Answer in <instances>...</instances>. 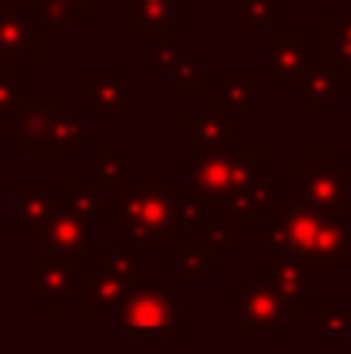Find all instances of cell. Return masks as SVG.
<instances>
[{
    "mask_svg": "<svg viewBox=\"0 0 351 354\" xmlns=\"http://www.w3.org/2000/svg\"><path fill=\"white\" fill-rule=\"evenodd\" d=\"M109 221L124 230V236L134 239L143 252H153L155 239H187V227L178 214L174 187L162 183H140L124 187V196H115L106 205Z\"/></svg>",
    "mask_w": 351,
    "mask_h": 354,
    "instance_id": "6da1fadb",
    "label": "cell"
},
{
    "mask_svg": "<svg viewBox=\"0 0 351 354\" xmlns=\"http://www.w3.org/2000/svg\"><path fill=\"white\" fill-rule=\"evenodd\" d=\"M115 326L131 339H180L184 311L180 299L159 283H137L124 301L112 311Z\"/></svg>",
    "mask_w": 351,
    "mask_h": 354,
    "instance_id": "7a4b0ae2",
    "label": "cell"
},
{
    "mask_svg": "<svg viewBox=\"0 0 351 354\" xmlns=\"http://www.w3.org/2000/svg\"><path fill=\"white\" fill-rule=\"evenodd\" d=\"M227 311L240 314V336L243 339H280L286 326L298 320V311L271 286L265 264L252 270L249 280L240 283L234 295L224 299Z\"/></svg>",
    "mask_w": 351,
    "mask_h": 354,
    "instance_id": "3957f363",
    "label": "cell"
},
{
    "mask_svg": "<svg viewBox=\"0 0 351 354\" xmlns=\"http://www.w3.org/2000/svg\"><path fill=\"white\" fill-rule=\"evenodd\" d=\"M184 177L209 205L227 199L236 187L267 180V156L240 153H187L180 159Z\"/></svg>",
    "mask_w": 351,
    "mask_h": 354,
    "instance_id": "277c9868",
    "label": "cell"
},
{
    "mask_svg": "<svg viewBox=\"0 0 351 354\" xmlns=\"http://www.w3.org/2000/svg\"><path fill=\"white\" fill-rule=\"evenodd\" d=\"M72 109L68 100H19L16 106L0 112V140L10 143L16 156H44L59 115Z\"/></svg>",
    "mask_w": 351,
    "mask_h": 354,
    "instance_id": "5b68a950",
    "label": "cell"
},
{
    "mask_svg": "<svg viewBox=\"0 0 351 354\" xmlns=\"http://www.w3.org/2000/svg\"><path fill=\"white\" fill-rule=\"evenodd\" d=\"M84 270L87 268L81 258L44 252L41 261L25 270V292L41 301L44 311H66L78 299Z\"/></svg>",
    "mask_w": 351,
    "mask_h": 354,
    "instance_id": "8992f818",
    "label": "cell"
},
{
    "mask_svg": "<svg viewBox=\"0 0 351 354\" xmlns=\"http://www.w3.org/2000/svg\"><path fill=\"white\" fill-rule=\"evenodd\" d=\"M298 199L314 205L317 212H351V171L339 165L333 153H314L308 165L296 171Z\"/></svg>",
    "mask_w": 351,
    "mask_h": 354,
    "instance_id": "52a82bcc",
    "label": "cell"
},
{
    "mask_svg": "<svg viewBox=\"0 0 351 354\" xmlns=\"http://www.w3.org/2000/svg\"><path fill=\"white\" fill-rule=\"evenodd\" d=\"M44 19L37 0H0V59L41 56Z\"/></svg>",
    "mask_w": 351,
    "mask_h": 354,
    "instance_id": "ba28073f",
    "label": "cell"
},
{
    "mask_svg": "<svg viewBox=\"0 0 351 354\" xmlns=\"http://www.w3.org/2000/svg\"><path fill=\"white\" fill-rule=\"evenodd\" d=\"M267 59V84L277 87H296L298 78L308 72L311 59V28L308 25H296V28H280V35L265 47Z\"/></svg>",
    "mask_w": 351,
    "mask_h": 354,
    "instance_id": "9c48e42d",
    "label": "cell"
},
{
    "mask_svg": "<svg viewBox=\"0 0 351 354\" xmlns=\"http://www.w3.org/2000/svg\"><path fill=\"white\" fill-rule=\"evenodd\" d=\"M180 137L196 147V153H240V115L234 112H184Z\"/></svg>",
    "mask_w": 351,
    "mask_h": 354,
    "instance_id": "30bf717a",
    "label": "cell"
},
{
    "mask_svg": "<svg viewBox=\"0 0 351 354\" xmlns=\"http://www.w3.org/2000/svg\"><path fill=\"white\" fill-rule=\"evenodd\" d=\"M41 243L47 245V252H59V255H75V258H93L99 252L97 236H93V221L75 214L66 199H59L56 214L44 227Z\"/></svg>",
    "mask_w": 351,
    "mask_h": 354,
    "instance_id": "8fae6325",
    "label": "cell"
},
{
    "mask_svg": "<svg viewBox=\"0 0 351 354\" xmlns=\"http://www.w3.org/2000/svg\"><path fill=\"white\" fill-rule=\"evenodd\" d=\"M12 224L22 227L28 239H41L44 227L56 214L59 205V193L53 183H16L12 187Z\"/></svg>",
    "mask_w": 351,
    "mask_h": 354,
    "instance_id": "7c38bea8",
    "label": "cell"
},
{
    "mask_svg": "<svg viewBox=\"0 0 351 354\" xmlns=\"http://www.w3.org/2000/svg\"><path fill=\"white\" fill-rule=\"evenodd\" d=\"M128 106L124 68H87L81 75V109L87 115H109Z\"/></svg>",
    "mask_w": 351,
    "mask_h": 354,
    "instance_id": "4fadbf2b",
    "label": "cell"
},
{
    "mask_svg": "<svg viewBox=\"0 0 351 354\" xmlns=\"http://www.w3.org/2000/svg\"><path fill=\"white\" fill-rule=\"evenodd\" d=\"M283 199V189L280 183H271V180H255V183H243L236 187L227 199L215 202L211 208H221L230 221H236L240 227H252L258 224V218H265L274 205H280Z\"/></svg>",
    "mask_w": 351,
    "mask_h": 354,
    "instance_id": "5bb4252c",
    "label": "cell"
},
{
    "mask_svg": "<svg viewBox=\"0 0 351 354\" xmlns=\"http://www.w3.org/2000/svg\"><path fill=\"white\" fill-rule=\"evenodd\" d=\"M339 75H336L333 62L327 56H314L308 66V72L298 78L296 97L308 106L317 115H336L339 112Z\"/></svg>",
    "mask_w": 351,
    "mask_h": 354,
    "instance_id": "9a60e30c",
    "label": "cell"
},
{
    "mask_svg": "<svg viewBox=\"0 0 351 354\" xmlns=\"http://www.w3.org/2000/svg\"><path fill=\"white\" fill-rule=\"evenodd\" d=\"M271 286L290 301L296 311H311V289H308V261L286 252H271L265 261Z\"/></svg>",
    "mask_w": 351,
    "mask_h": 354,
    "instance_id": "2e32d148",
    "label": "cell"
},
{
    "mask_svg": "<svg viewBox=\"0 0 351 354\" xmlns=\"http://www.w3.org/2000/svg\"><path fill=\"white\" fill-rule=\"evenodd\" d=\"M134 286L137 283L118 277L115 270L103 268V264H93V268L84 270L81 292H78V305L84 308V311H109L112 314Z\"/></svg>",
    "mask_w": 351,
    "mask_h": 354,
    "instance_id": "e0dca14e",
    "label": "cell"
},
{
    "mask_svg": "<svg viewBox=\"0 0 351 354\" xmlns=\"http://www.w3.org/2000/svg\"><path fill=\"white\" fill-rule=\"evenodd\" d=\"M209 109L249 115L255 109V75L249 68H230L224 81L209 87Z\"/></svg>",
    "mask_w": 351,
    "mask_h": 354,
    "instance_id": "ac0fdd59",
    "label": "cell"
},
{
    "mask_svg": "<svg viewBox=\"0 0 351 354\" xmlns=\"http://www.w3.org/2000/svg\"><path fill=\"white\" fill-rule=\"evenodd\" d=\"M168 28L178 31L184 25V0H124V28Z\"/></svg>",
    "mask_w": 351,
    "mask_h": 354,
    "instance_id": "d6986e66",
    "label": "cell"
},
{
    "mask_svg": "<svg viewBox=\"0 0 351 354\" xmlns=\"http://www.w3.org/2000/svg\"><path fill=\"white\" fill-rule=\"evenodd\" d=\"M97 140V128L84 122V115H75L72 109L59 115L50 140L44 143V156H81L87 143Z\"/></svg>",
    "mask_w": 351,
    "mask_h": 354,
    "instance_id": "ffe728a7",
    "label": "cell"
},
{
    "mask_svg": "<svg viewBox=\"0 0 351 354\" xmlns=\"http://www.w3.org/2000/svg\"><path fill=\"white\" fill-rule=\"evenodd\" d=\"M168 268L178 270L187 283H209L211 280V249L196 236L180 239L178 252L168 255Z\"/></svg>",
    "mask_w": 351,
    "mask_h": 354,
    "instance_id": "44dd1931",
    "label": "cell"
},
{
    "mask_svg": "<svg viewBox=\"0 0 351 354\" xmlns=\"http://www.w3.org/2000/svg\"><path fill=\"white\" fill-rule=\"evenodd\" d=\"M196 239L209 245L211 252H227V255H236V252H240V224L230 221L221 208H211L209 218H205V224H202V230L196 233Z\"/></svg>",
    "mask_w": 351,
    "mask_h": 354,
    "instance_id": "7402d4cb",
    "label": "cell"
},
{
    "mask_svg": "<svg viewBox=\"0 0 351 354\" xmlns=\"http://www.w3.org/2000/svg\"><path fill=\"white\" fill-rule=\"evenodd\" d=\"M323 56L333 66L351 62V12H327L323 16Z\"/></svg>",
    "mask_w": 351,
    "mask_h": 354,
    "instance_id": "603a6c76",
    "label": "cell"
},
{
    "mask_svg": "<svg viewBox=\"0 0 351 354\" xmlns=\"http://www.w3.org/2000/svg\"><path fill=\"white\" fill-rule=\"evenodd\" d=\"M308 320H311V326H317L330 339H339V342H348L351 339V311L339 305L336 295H327L323 308H311Z\"/></svg>",
    "mask_w": 351,
    "mask_h": 354,
    "instance_id": "cb8c5ba5",
    "label": "cell"
},
{
    "mask_svg": "<svg viewBox=\"0 0 351 354\" xmlns=\"http://www.w3.org/2000/svg\"><path fill=\"white\" fill-rule=\"evenodd\" d=\"M240 28H283V0H240Z\"/></svg>",
    "mask_w": 351,
    "mask_h": 354,
    "instance_id": "d4e9b609",
    "label": "cell"
},
{
    "mask_svg": "<svg viewBox=\"0 0 351 354\" xmlns=\"http://www.w3.org/2000/svg\"><path fill=\"white\" fill-rule=\"evenodd\" d=\"M174 199H178V214L184 221L187 233H199L209 218V202L190 187V183H174Z\"/></svg>",
    "mask_w": 351,
    "mask_h": 354,
    "instance_id": "484cf974",
    "label": "cell"
},
{
    "mask_svg": "<svg viewBox=\"0 0 351 354\" xmlns=\"http://www.w3.org/2000/svg\"><path fill=\"white\" fill-rule=\"evenodd\" d=\"M25 97H28V72H22L12 59H0V112Z\"/></svg>",
    "mask_w": 351,
    "mask_h": 354,
    "instance_id": "4316f807",
    "label": "cell"
},
{
    "mask_svg": "<svg viewBox=\"0 0 351 354\" xmlns=\"http://www.w3.org/2000/svg\"><path fill=\"white\" fill-rule=\"evenodd\" d=\"M66 202L75 214H81V218H87V221H97V214L106 212V205H109V199H103L93 183H72Z\"/></svg>",
    "mask_w": 351,
    "mask_h": 354,
    "instance_id": "83f0119b",
    "label": "cell"
},
{
    "mask_svg": "<svg viewBox=\"0 0 351 354\" xmlns=\"http://www.w3.org/2000/svg\"><path fill=\"white\" fill-rule=\"evenodd\" d=\"M37 6L50 28H84V16L72 6V0H37Z\"/></svg>",
    "mask_w": 351,
    "mask_h": 354,
    "instance_id": "f1b7e54d",
    "label": "cell"
},
{
    "mask_svg": "<svg viewBox=\"0 0 351 354\" xmlns=\"http://www.w3.org/2000/svg\"><path fill=\"white\" fill-rule=\"evenodd\" d=\"M168 75H171V81L178 87H199V84H209L211 87V72L199 66L193 56H184V59H180Z\"/></svg>",
    "mask_w": 351,
    "mask_h": 354,
    "instance_id": "f546056e",
    "label": "cell"
},
{
    "mask_svg": "<svg viewBox=\"0 0 351 354\" xmlns=\"http://www.w3.org/2000/svg\"><path fill=\"white\" fill-rule=\"evenodd\" d=\"M97 180L106 187H122L128 183V159L115 153H106L97 159Z\"/></svg>",
    "mask_w": 351,
    "mask_h": 354,
    "instance_id": "4dcf8cb0",
    "label": "cell"
},
{
    "mask_svg": "<svg viewBox=\"0 0 351 354\" xmlns=\"http://www.w3.org/2000/svg\"><path fill=\"white\" fill-rule=\"evenodd\" d=\"M180 59H184V50L174 44V37H165V41H159L153 47V66L159 68V72H171Z\"/></svg>",
    "mask_w": 351,
    "mask_h": 354,
    "instance_id": "1f68e13d",
    "label": "cell"
},
{
    "mask_svg": "<svg viewBox=\"0 0 351 354\" xmlns=\"http://www.w3.org/2000/svg\"><path fill=\"white\" fill-rule=\"evenodd\" d=\"M137 37H140V44H146V47H155L159 41L171 37V31H168V28H159V25H153V28H140V31H137Z\"/></svg>",
    "mask_w": 351,
    "mask_h": 354,
    "instance_id": "d6a6232c",
    "label": "cell"
},
{
    "mask_svg": "<svg viewBox=\"0 0 351 354\" xmlns=\"http://www.w3.org/2000/svg\"><path fill=\"white\" fill-rule=\"evenodd\" d=\"M99 3H103V0H72V6H75V10H78L84 19L93 16V12L99 10Z\"/></svg>",
    "mask_w": 351,
    "mask_h": 354,
    "instance_id": "836d02e7",
    "label": "cell"
},
{
    "mask_svg": "<svg viewBox=\"0 0 351 354\" xmlns=\"http://www.w3.org/2000/svg\"><path fill=\"white\" fill-rule=\"evenodd\" d=\"M336 75H339L342 84H351V62H345V66H333Z\"/></svg>",
    "mask_w": 351,
    "mask_h": 354,
    "instance_id": "e575fe53",
    "label": "cell"
}]
</instances>
